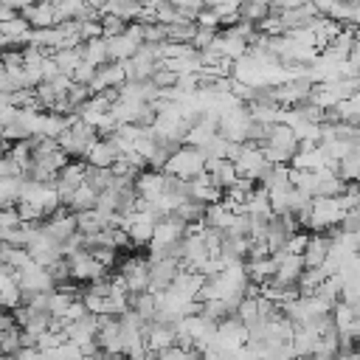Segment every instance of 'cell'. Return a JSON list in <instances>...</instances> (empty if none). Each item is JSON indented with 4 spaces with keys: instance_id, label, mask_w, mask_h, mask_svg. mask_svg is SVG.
Wrapping results in <instances>:
<instances>
[{
    "instance_id": "1",
    "label": "cell",
    "mask_w": 360,
    "mask_h": 360,
    "mask_svg": "<svg viewBox=\"0 0 360 360\" xmlns=\"http://www.w3.org/2000/svg\"><path fill=\"white\" fill-rule=\"evenodd\" d=\"M202 169H205V152H202L200 146H191V143H180V146H174V149L169 152L166 163H163V172H166V174H172V177H183V180L200 174Z\"/></svg>"
},
{
    "instance_id": "2",
    "label": "cell",
    "mask_w": 360,
    "mask_h": 360,
    "mask_svg": "<svg viewBox=\"0 0 360 360\" xmlns=\"http://www.w3.org/2000/svg\"><path fill=\"white\" fill-rule=\"evenodd\" d=\"M96 138H98L96 127H90V124H84L79 115H73V121L56 135V143H59L70 158H82V155L87 152V146H90Z\"/></svg>"
},
{
    "instance_id": "3",
    "label": "cell",
    "mask_w": 360,
    "mask_h": 360,
    "mask_svg": "<svg viewBox=\"0 0 360 360\" xmlns=\"http://www.w3.org/2000/svg\"><path fill=\"white\" fill-rule=\"evenodd\" d=\"M233 166H236V174H239V177H248V180H256V183H259V177L267 172L270 160L264 158L262 146L245 141L242 149H239V155L233 158Z\"/></svg>"
},
{
    "instance_id": "4",
    "label": "cell",
    "mask_w": 360,
    "mask_h": 360,
    "mask_svg": "<svg viewBox=\"0 0 360 360\" xmlns=\"http://www.w3.org/2000/svg\"><path fill=\"white\" fill-rule=\"evenodd\" d=\"M68 270H70V281H76V284H90V281L107 276V267L87 248L73 253V256H68Z\"/></svg>"
},
{
    "instance_id": "5",
    "label": "cell",
    "mask_w": 360,
    "mask_h": 360,
    "mask_svg": "<svg viewBox=\"0 0 360 360\" xmlns=\"http://www.w3.org/2000/svg\"><path fill=\"white\" fill-rule=\"evenodd\" d=\"M118 276L127 284V292L149 290V259L146 256H127L118 262Z\"/></svg>"
},
{
    "instance_id": "6",
    "label": "cell",
    "mask_w": 360,
    "mask_h": 360,
    "mask_svg": "<svg viewBox=\"0 0 360 360\" xmlns=\"http://www.w3.org/2000/svg\"><path fill=\"white\" fill-rule=\"evenodd\" d=\"M96 346L101 349V354H124V338H121V318L118 315H98Z\"/></svg>"
},
{
    "instance_id": "7",
    "label": "cell",
    "mask_w": 360,
    "mask_h": 360,
    "mask_svg": "<svg viewBox=\"0 0 360 360\" xmlns=\"http://www.w3.org/2000/svg\"><path fill=\"white\" fill-rule=\"evenodd\" d=\"M59 245H62V242H56L51 233H45V228H42V225H37V231H34V236L28 239L25 250H28V256H31L37 264L48 267L51 262L62 259V248H59Z\"/></svg>"
},
{
    "instance_id": "8",
    "label": "cell",
    "mask_w": 360,
    "mask_h": 360,
    "mask_svg": "<svg viewBox=\"0 0 360 360\" xmlns=\"http://www.w3.org/2000/svg\"><path fill=\"white\" fill-rule=\"evenodd\" d=\"M166 172L163 169H141L138 174H135V180H132V186H135V194L138 197H143V200H155L158 194H163L166 191Z\"/></svg>"
},
{
    "instance_id": "9",
    "label": "cell",
    "mask_w": 360,
    "mask_h": 360,
    "mask_svg": "<svg viewBox=\"0 0 360 360\" xmlns=\"http://www.w3.org/2000/svg\"><path fill=\"white\" fill-rule=\"evenodd\" d=\"M186 233V219H180L177 214H163L158 222H155V231H152V239L149 242H158V245H174L180 242Z\"/></svg>"
},
{
    "instance_id": "10",
    "label": "cell",
    "mask_w": 360,
    "mask_h": 360,
    "mask_svg": "<svg viewBox=\"0 0 360 360\" xmlns=\"http://www.w3.org/2000/svg\"><path fill=\"white\" fill-rule=\"evenodd\" d=\"M127 82V70H124V59L121 62H104L96 68V76L90 82V90L98 93V90H107V87H121Z\"/></svg>"
},
{
    "instance_id": "11",
    "label": "cell",
    "mask_w": 360,
    "mask_h": 360,
    "mask_svg": "<svg viewBox=\"0 0 360 360\" xmlns=\"http://www.w3.org/2000/svg\"><path fill=\"white\" fill-rule=\"evenodd\" d=\"M115 158H118V152H115L112 141L104 138V135H98V138L87 146V152L82 155V160H84L87 166H101V169H110Z\"/></svg>"
},
{
    "instance_id": "12",
    "label": "cell",
    "mask_w": 360,
    "mask_h": 360,
    "mask_svg": "<svg viewBox=\"0 0 360 360\" xmlns=\"http://www.w3.org/2000/svg\"><path fill=\"white\" fill-rule=\"evenodd\" d=\"M188 197L191 200H197V202H217L219 197H222V188L211 180V174L208 172H200V174H194V177H188Z\"/></svg>"
},
{
    "instance_id": "13",
    "label": "cell",
    "mask_w": 360,
    "mask_h": 360,
    "mask_svg": "<svg viewBox=\"0 0 360 360\" xmlns=\"http://www.w3.org/2000/svg\"><path fill=\"white\" fill-rule=\"evenodd\" d=\"M20 14L31 22V28L56 25V8H53V3H48V0H34V3H31V6H25Z\"/></svg>"
},
{
    "instance_id": "14",
    "label": "cell",
    "mask_w": 360,
    "mask_h": 360,
    "mask_svg": "<svg viewBox=\"0 0 360 360\" xmlns=\"http://www.w3.org/2000/svg\"><path fill=\"white\" fill-rule=\"evenodd\" d=\"M326 253H329V233H309V239H307V248H304V264L307 267H318L323 259H326Z\"/></svg>"
},
{
    "instance_id": "15",
    "label": "cell",
    "mask_w": 360,
    "mask_h": 360,
    "mask_svg": "<svg viewBox=\"0 0 360 360\" xmlns=\"http://www.w3.org/2000/svg\"><path fill=\"white\" fill-rule=\"evenodd\" d=\"M96 197H98V191H96V188H93V186L84 180V183H79V186H76V188H73V191H70V194L62 200V205H68V208L76 214V211L93 208V205H96Z\"/></svg>"
},
{
    "instance_id": "16",
    "label": "cell",
    "mask_w": 360,
    "mask_h": 360,
    "mask_svg": "<svg viewBox=\"0 0 360 360\" xmlns=\"http://www.w3.org/2000/svg\"><path fill=\"white\" fill-rule=\"evenodd\" d=\"M79 53H82L84 62H90V65H96V68L104 65V62H110V56H107V39H104V37L79 42Z\"/></svg>"
},
{
    "instance_id": "17",
    "label": "cell",
    "mask_w": 360,
    "mask_h": 360,
    "mask_svg": "<svg viewBox=\"0 0 360 360\" xmlns=\"http://www.w3.org/2000/svg\"><path fill=\"white\" fill-rule=\"evenodd\" d=\"M338 174L349 183H360V143H354L352 152L338 160Z\"/></svg>"
},
{
    "instance_id": "18",
    "label": "cell",
    "mask_w": 360,
    "mask_h": 360,
    "mask_svg": "<svg viewBox=\"0 0 360 360\" xmlns=\"http://www.w3.org/2000/svg\"><path fill=\"white\" fill-rule=\"evenodd\" d=\"M0 31L8 34V37H14L20 45H25L28 42V34H31V22L22 14H14V17H8V20L0 22Z\"/></svg>"
},
{
    "instance_id": "19",
    "label": "cell",
    "mask_w": 360,
    "mask_h": 360,
    "mask_svg": "<svg viewBox=\"0 0 360 360\" xmlns=\"http://www.w3.org/2000/svg\"><path fill=\"white\" fill-rule=\"evenodd\" d=\"M51 59L56 62V68L62 73H73L76 65L82 62V53H79V45L76 48H56V51H51Z\"/></svg>"
},
{
    "instance_id": "20",
    "label": "cell",
    "mask_w": 360,
    "mask_h": 360,
    "mask_svg": "<svg viewBox=\"0 0 360 360\" xmlns=\"http://www.w3.org/2000/svg\"><path fill=\"white\" fill-rule=\"evenodd\" d=\"M20 186H22V174H20V177H0V208L17 202Z\"/></svg>"
},
{
    "instance_id": "21",
    "label": "cell",
    "mask_w": 360,
    "mask_h": 360,
    "mask_svg": "<svg viewBox=\"0 0 360 360\" xmlns=\"http://www.w3.org/2000/svg\"><path fill=\"white\" fill-rule=\"evenodd\" d=\"M84 180H87L96 191H101V188H107V186L112 183V172H110V169H101V166H87Z\"/></svg>"
},
{
    "instance_id": "22",
    "label": "cell",
    "mask_w": 360,
    "mask_h": 360,
    "mask_svg": "<svg viewBox=\"0 0 360 360\" xmlns=\"http://www.w3.org/2000/svg\"><path fill=\"white\" fill-rule=\"evenodd\" d=\"M98 20H101V34H104V37L121 34V31L127 28V20H124V17H118V14H101Z\"/></svg>"
},
{
    "instance_id": "23",
    "label": "cell",
    "mask_w": 360,
    "mask_h": 360,
    "mask_svg": "<svg viewBox=\"0 0 360 360\" xmlns=\"http://www.w3.org/2000/svg\"><path fill=\"white\" fill-rule=\"evenodd\" d=\"M307 239H309V233L307 231H292L287 239H284V250H290V253H304V248H307Z\"/></svg>"
},
{
    "instance_id": "24",
    "label": "cell",
    "mask_w": 360,
    "mask_h": 360,
    "mask_svg": "<svg viewBox=\"0 0 360 360\" xmlns=\"http://www.w3.org/2000/svg\"><path fill=\"white\" fill-rule=\"evenodd\" d=\"M194 22H197L200 28H219V14H217L211 6H202V8L197 11Z\"/></svg>"
},
{
    "instance_id": "25",
    "label": "cell",
    "mask_w": 360,
    "mask_h": 360,
    "mask_svg": "<svg viewBox=\"0 0 360 360\" xmlns=\"http://www.w3.org/2000/svg\"><path fill=\"white\" fill-rule=\"evenodd\" d=\"M141 25H143V42L158 45V42L166 39V28H163V22H141Z\"/></svg>"
},
{
    "instance_id": "26",
    "label": "cell",
    "mask_w": 360,
    "mask_h": 360,
    "mask_svg": "<svg viewBox=\"0 0 360 360\" xmlns=\"http://www.w3.org/2000/svg\"><path fill=\"white\" fill-rule=\"evenodd\" d=\"M93 76H96V65H90V62H84V59H82V62L76 65V70L70 73V79H73L76 84H90Z\"/></svg>"
},
{
    "instance_id": "27",
    "label": "cell",
    "mask_w": 360,
    "mask_h": 360,
    "mask_svg": "<svg viewBox=\"0 0 360 360\" xmlns=\"http://www.w3.org/2000/svg\"><path fill=\"white\" fill-rule=\"evenodd\" d=\"M217 31H219V28H200V25H197V34H194V39H191V45H194L197 51H202V48H208V45L214 42V37H217Z\"/></svg>"
},
{
    "instance_id": "28",
    "label": "cell",
    "mask_w": 360,
    "mask_h": 360,
    "mask_svg": "<svg viewBox=\"0 0 360 360\" xmlns=\"http://www.w3.org/2000/svg\"><path fill=\"white\" fill-rule=\"evenodd\" d=\"M3 3H8L14 11H22V8H25V6H31L34 0H3Z\"/></svg>"
},
{
    "instance_id": "29",
    "label": "cell",
    "mask_w": 360,
    "mask_h": 360,
    "mask_svg": "<svg viewBox=\"0 0 360 360\" xmlns=\"http://www.w3.org/2000/svg\"><path fill=\"white\" fill-rule=\"evenodd\" d=\"M349 59H352V62L360 68V42H354V45H352V51H349Z\"/></svg>"
},
{
    "instance_id": "30",
    "label": "cell",
    "mask_w": 360,
    "mask_h": 360,
    "mask_svg": "<svg viewBox=\"0 0 360 360\" xmlns=\"http://www.w3.org/2000/svg\"><path fill=\"white\" fill-rule=\"evenodd\" d=\"M84 3H87V6H93V8H96V11H98V8H101V6H104V3H107V0H84Z\"/></svg>"
},
{
    "instance_id": "31",
    "label": "cell",
    "mask_w": 360,
    "mask_h": 360,
    "mask_svg": "<svg viewBox=\"0 0 360 360\" xmlns=\"http://www.w3.org/2000/svg\"><path fill=\"white\" fill-rule=\"evenodd\" d=\"M48 3H59V0H48Z\"/></svg>"
}]
</instances>
